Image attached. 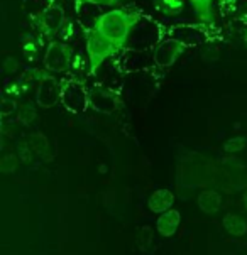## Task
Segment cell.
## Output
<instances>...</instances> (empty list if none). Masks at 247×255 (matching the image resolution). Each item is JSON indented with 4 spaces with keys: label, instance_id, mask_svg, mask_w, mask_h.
Returning <instances> with one entry per match:
<instances>
[{
    "label": "cell",
    "instance_id": "6da1fadb",
    "mask_svg": "<svg viewBox=\"0 0 247 255\" xmlns=\"http://www.w3.org/2000/svg\"><path fill=\"white\" fill-rule=\"evenodd\" d=\"M139 20L141 15L136 14V12L125 10V8H114V10L103 12L98 17L95 27L107 39H110L117 49L120 51L127 46L129 36H131L132 29L136 27Z\"/></svg>",
    "mask_w": 247,
    "mask_h": 255
},
{
    "label": "cell",
    "instance_id": "7a4b0ae2",
    "mask_svg": "<svg viewBox=\"0 0 247 255\" xmlns=\"http://www.w3.org/2000/svg\"><path fill=\"white\" fill-rule=\"evenodd\" d=\"M163 37L173 39L188 49L207 44L212 39V34L203 24H173L166 29V32H163Z\"/></svg>",
    "mask_w": 247,
    "mask_h": 255
},
{
    "label": "cell",
    "instance_id": "3957f363",
    "mask_svg": "<svg viewBox=\"0 0 247 255\" xmlns=\"http://www.w3.org/2000/svg\"><path fill=\"white\" fill-rule=\"evenodd\" d=\"M117 47L110 39H107L97 27L86 32V54H88V64L93 73L105 63L107 58L117 53Z\"/></svg>",
    "mask_w": 247,
    "mask_h": 255
},
{
    "label": "cell",
    "instance_id": "277c9868",
    "mask_svg": "<svg viewBox=\"0 0 247 255\" xmlns=\"http://www.w3.org/2000/svg\"><path fill=\"white\" fill-rule=\"evenodd\" d=\"M61 103L71 114H83L90 107V90L80 80H75V78L66 80L63 83Z\"/></svg>",
    "mask_w": 247,
    "mask_h": 255
},
{
    "label": "cell",
    "instance_id": "5b68a950",
    "mask_svg": "<svg viewBox=\"0 0 247 255\" xmlns=\"http://www.w3.org/2000/svg\"><path fill=\"white\" fill-rule=\"evenodd\" d=\"M46 71L53 73V75H61L68 71L71 66V51L64 42L61 41H51L44 51V58H42Z\"/></svg>",
    "mask_w": 247,
    "mask_h": 255
},
{
    "label": "cell",
    "instance_id": "8992f818",
    "mask_svg": "<svg viewBox=\"0 0 247 255\" xmlns=\"http://www.w3.org/2000/svg\"><path fill=\"white\" fill-rule=\"evenodd\" d=\"M64 22H66V14H64V8L58 3H51L49 7L42 12L41 15L34 20L39 34L42 36L53 39L56 34H58L61 29L64 27Z\"/></svg>",
    "mask_w": 247,
    "mask_h": 255
},
{
    "label": "cell",
    "instance_id": "52a82bcc",
    "mask_svg": "<svg viewBox=\"0 0 247 255\" xmlns=\"http://www.w3.org/2000/svg\"><path fill=\"white\" fill-rule=\"evenodd\" d=\"M63 83L54 75H42L36 86V103L41 109H51L61 102Z\"/></svg>",
    "mask_w": 247,
    "mask_h": 255
},
{
    "label": "cell",
    "instance_id": "ba28073f",
    "mask_svg": "<svg viewBox=\"0 0 247 255\" xmlns=\"http://www.w3.org/2000/svg\"><path fill=\"white\" fill-rule=\"evenodd\" d=\"M185 49L186 47L183 44H180V42L173 41V39H168V37H163L161 41L151 49L154 66H158V68L173 66V64L178 61V58L185 53Z\"/></svg>",
    "mask_w": 247,
    "mask_h": 255
},
{
    "label": "cell",
    "instance_id": "9c48e42d",
    "mask_svg": "<svg viewBox=\"0 0 247 255\" xmlns=\"http://www.w3.org/2000/svg\"><path fill=\"white\" fill-rule=\"evenodd\" d=\"M90 107L98 114H114L119 109V97L105 85H95L90 88Z\"/></svg>",
    "mask_w": 247,
    "mask_h": 255
},
{
    "label": "cell",
    "instance_id": "30bf717a",
    "mask_svg": "<svg viewBox=\"0 0 247 255\" xmlns=\"http://www.w3.org/2000/svg\"><path fill=\"white\" fill-rule=\"evenodd\" d=\"M149 61H153V54L147 53V49H136V47H124L120 49L117 66L119 70H141L147 68Z\"/></svg>",
    "mask_w": 247,
    "mask_h": 255
},
{
    "label": "cell",
    "instance_id": "8fae6325",
    "mask_svg": "<svg viewBox=\"0 0 247 255\" xmlns=\"http://www.w3.org/2000/svg\"><path fill=\"white\" fill-rule=\"evenodd\" d=\"M181 223V213L178 210H168L159 215L158 222H156V228H158L161 237H173L178 232Z\"/></svg>",
    "mask_w": 247,
    "mask_h": 255
},
{
    "label": "cell",
    "instance_id": "7c38bea8",
    "mask_svg": "<svg viewBox=\"0 0 247 255\" xmlns=\"http://www.w3.org/2000/svg\"><path fill=\"white\" fill-rule=\"evenodd\" d=\"M173 203H175V194L170 189H156L147 200V206L153 213L161 215L173 208Z\"/></svg>",
    "mask_w": 247,
    "mask_h": 255
},
{
    "label": "cell",
    "instance_id": "4fadbf2b",
    "mask_svg": "<svg viewBox=\"0 0 247 255\" xmlns=\"http://www.w3.org/2000/svg\"><path fill=\"white\" fill-rule=\"evenodd\" d=\"M198 206L205 213H217L222 208V196L217 191H214V189H207V191L200 193V196H198Z\"/></svg>",
    "mask_w": 247,
    "mask_h": 255
},
{
    "label": "cell",
    "instance_id": "5bb4252c",
    "mask_svg": "<svg viewBox=\"0 0 247 255\" xmlns=\"http://www.w3.org/2000/svg\"><path fill=\"white\" fill-rule=\"evenodd\" d=\"M224 228L227 230L231 235H236V237H242L247 233V223L246 220H242L239 215H234V213H229L224 217Z\"/></svg>",
    "mask_w": 247,
    "mask_h": 255
},
{
    "label": "cell",
    "instance_id": "9a60e30c",
    "mask_svg": "<svg viewBox=\"0 0 247 255\" xmlns=\"http://www.w3.org/2000/svg\"><path fill=\"white\" fill-rule=\"evenodd\" d=\"M27 140H29V145H31V149L34 150V154L42 155V154L47 152V149H49V142H47L44 133H41V132L31 133Z\"/></svg>",
    "mask_w": 247,
    "mask_h": 255
},
{
    "label": "cell",
    "instance_id": "2e32d148",
    "mask_svg": "<svg viewBox=\"0 0 247 255\" xmlns=\"http://www.w3.org/2000/svg\"><path fill=\"white\" fill-rule=\"evenodd\" d=\"M188 2L192 3L195 12H197V14L200 15L205 22L212 24V12H210L212 0H188Z\"/></svg>",
    "mask_w": 247,
    "mask_h": 255
},
{
    "label": "cell",
    "instance_id": "e0dca14e",
    "mask_svg": "<svg viewBox=\"0 0 247 255\" xmlns=\"http://www.w3.org/2000/svg\"><path fill=\"white\" fill-rule=\"evenodd\" d=\"M19 155L14 154V152H8L3 155L2 159H0V171L5 172V174H10V172H14L17 169V166H19Z\"/></svg>",
    "mask_w": 247,
    "mask_h": 255
},
{
    "label": "cell",
    "instance_id": "ac0fdd59",
    "mask_svg": "<svg viewBox=\"0 0 247 255\" xmlns=\"http://www.w3.org/2000/svg\"><path fill=\"white\" fill-rule=\"evenodd\" d=\"M36 117H37L36 109H34L32 105H29V103H24V105H20L19 112H17V119H19V122L24 124V125L32 124L34 120H36Z\"/></svg>",
    "mask_w": 247,
    "mask_h": 255
},
{
    "label": "cell",
    "instance_id": "d6986e66",
    "mask_svg": "<svg viewBox=\"0 0 247 255\" xmlns=\"http://www.w3.org/2000/svg\"><path fill=\"white\" fill-rule=\"evenodd\" d=\"M19 103H17L15 98H10V97H3L2 98V103H0V115L3 117V119H7V117L14 115L19 112Z\"/></svg>",
    "mask_w": 247,
    "mask_h": 255
},
{
    "label": "cell",
    "instance_id": "ffe728a7",
    "mask_svg": "<svg viewBox=\"0 0 247 255\" xmlns=\"http://www.w3.org/2000/svg\"><path fill=\"white\" fill-rule=\"evenodd\" d=\"M246 145H247L246 137H231L229 140L224 142V150L229 154H236V152H241Z\"/></svg>",
    "mask_w": 247,
    "mask_h": 255
},
{
    "label": "cell",
    "instance_id": "44dd1931",
    "mask_svg": "<svg viewBox=\"0 0 247 255\" xmlns=\"http://www.w3.org/2000/svg\"><path fill=\"white\" fill-rule=\"evenodd\" d=\"M159 8L164 14H178L183 8V0H159Z\"/></svg>",
    "mask_w": 247,
    "mask_h": 255
},
{
    "label": "cell",
    "instance_id": "7402d4cb",
    "mask_svg": "<svg viewBox=\"0 0 247 255\" xmlns=\"http://www.w3.org/2000/svg\"><path fill=\"white\" fill-rule=\"evenodd\" d=\"M32 154H34V150L31 149V145H29V140L19 142V145H17V155H19L20 161H22V162H31L32 161Z\"/></svg>",
    "mask_w": 247,
    "mask_h": 255
},
{
    "label": "cell",
    "instance_id": "603a6c76",
    "mask_svg": "<svg viewBox=\"0 0 247 255\" xmlns=\"http://www.w3.org/2000/svg\"><path fill=\"white\" fill-rule=\"evenodd\" d=\"M17 70H19V61L15 58H7L5 63H3V71L7 75H14Z\"/></svg>",
    "mask_w": 247,
    "mask_h": 255
},
{
    "label": "cell",
    "instance_id": "cb8c5ba5",
    "mask_svg": "<svg viewBox=\"0 0 247 255\" xmlns=\"http://www.w3.org/2000/svg\"><path fill=\"white\" fill-rule=\"evenodd\" d=\"M78 2H83V3H92L95 7H110L115 3V0H78Z\"/></svg>",
    "mask_w": 247,
    "mask_h": 255
},
{
    "label": "cell",
    "instance_id": "d4e9b609",
    "mask_svg": "<svg viewBox=\"0 0 247 255\" xmlns=\"http://www.w3.org/2000/svg\"><path fill=\"white\" fill-rule=\"evenodd\" d=\"M244 44H246V47H247V34H246V37H244Z\"/></svg>",
    "mask_w": 247,
    "mask_h": 255
},
{
    "label": "cell",
    "instance_id": "484cf974",
    "mask_svg": "<svg viewBox=\"0 0 247 255\" xmlns=\"http://www.w3.org/2000/svg\"><path fill=\"white\" fill-rule=\"evenodd\" d=\"M246 20H247V17H246Z\"/></svg>",
    "mask_w": 247,
    "mask_h": 255
}]
</instances>
